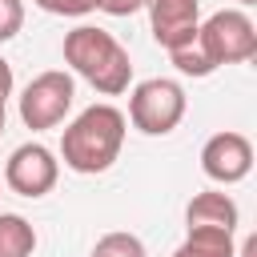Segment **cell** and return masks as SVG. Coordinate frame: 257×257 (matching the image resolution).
<instances>
[{
  "instance_id": "1",
  "label": "cell",
  "mask_w": 257,
  "mask_h": 257,
  "mask_svg": "<svg viewBox=\"0 0 257 257\" xmlns=\"http://www.w3.org/2000/svg\"><path fill=\"white\" fill-rule=\"evenodd\" d=\"M124 133H128V120L116 104H88L60 133L64 169H72L80 177H96V173L112 169V161L124 149Z\"/></svg>"
},
{
  "instance_id": "2",
  "label": "cell",
  "mask_w": 257,
  "mask_h": 257,
  "mask_svg": "<svg viewBox=\"0 0 257 257\" xmlns=\"http://www.w3.org/2000/svg\"><path fill=\"white\" fill-rule=\"evenodd\" d=\"M60 52H64V64L80 80H88L100 96L128 92V84H133V60H128V48L112 32H104L96 24H76L72 32H64Z\"/></svg>"
},
{
  "instance_id": "3",
  "label": "cell",
  "mask_w": 257,
  "mask_h": 257,
  "mask_svg": "<svg viewBox=\"0 0 257 257\" xmlns=\"http://www.w3.org/2000/svg\"><path fill=\"white\" fill-rule=\"evenodd\" d=\"M193 44L209 60V68L217 72L221 64H245L257 56V28L245 8H221L197 24Z\"/></svg>"
},
{
  "instance_id": "4",
  "label": "cell",
  "mask_w": 257,
  "mask_h": 257,
  "mask_svg": "<svg viewBox=\"0 0 257 257\" xmlns=\"http://www.w3.org/2000/svg\"><path fill=\"white\" fill-rule=\"evenodd\" d=\"M185 108H189V96L169 76H149L128 92V120L145 137H169L185 120Z\"/></svg>"
},
{
  "instance_id": "5",
  "label": "cell",
  "mask_w": 257,
  "mask_h": 257,
  "mask_svg": "<svg viewBox=\"0 0 257 257\" xmlns=\"http://www.w3.org/2000/svg\"><path fill=\"white\" fill-rule=\"evenodd\" d=\"M72 100H76V80L64 68H48V72H40V76H32L24 84V92H20V120L32 133L56 128L72 112Z\"/></svg>"
},
{
  "instance_id": "6",
  "label": "cell",
  "mask_w": 257,
  "mask_h": 257,
  "mask_svg": "<svg viewBox=\"0 0 257 257\" xmlns=\"http://www.w3.org/2000/svg\"><path fill=\"white\" fill-rule=\"evenodd\" d=\"M56 181H60V161H56V153H52L48 145L28 141V145L12 149L8 165H4V185H8L16 197H32V201H36V197L52 193Z\"/></svg>"
},
{
  "instance_id": "7",
  "label": "cell",
  "mask_w": 257,
  "mask_h": 257,
  "mask_svg": "<svg viewBox=\"0 0 257 257\" xmlns=\"http://www.w3.org/2000/svg\"><path fill=\"white\" fill-rule=\"evenodd\" d=\"M201 173L213 181V185H237L253 173V141L245 133H213L205 145H201Z\"/></svg>"
},
{
  "instance_id": "8",
  "label": "cell",
  "mask_w": 257,
  "mask_h": 257,
  "mask_svg": "<svg viewBox=\"0 0 257 257\" xmlns=\"http://www.w3.org/2000/svg\"><path fill=\"white\" fill-rule=\"evenodd\" d=\"M149 8V28H153V40L173 52L181 44H189L197 36V24H201V0H145Z\"/></svg>"
},
{
  "instance_id": "9",
  "label": "cell",
  "mask_w": 257,
  "mask_h": 257,
  "mask_svg": "<svg viewBox=\"0 0 257 257\" xmlns=\"http://www.w3.org/2000/svg\"><path fill=\"white\" fill-rule=\"evenodd\" d=\"M185 225H189V229H225V233H233V229L241 225V209H237V201H233L229 193L205 189V193H197V197L189 201Z\"/></svg>"
},
{
  "instance_id": "10",
  "label": "cell",
  "mask_w": 257,
  "mask_h": 257,
  "mask_svg": "<svg viewBox=\"0 0 257 257\" xmlns=\"http://www.w3.org/2000/svg\"><path fill=\"white\" fill-rule=\"evenodd\" d=\"M173 257H237V245L225 229H189Z\"/></svg>"
},
{
  "instance_id": "11",
  "label": "cell",
  "mask_w": 257,
  "mask_h": 257,
  "mask_svg": "<svg viewBox=\"0 0 257 257\" xmlns=\"http://www.w3.org/2000/svg\"><path fill=\"white\" fill-rule=\"evenodd\" d=\"M36 229L20 213H0V257H32Z\"/></svg>"
},
{
  "instance_id": "12",
  "label": "cell",
  "mask_w": 257,
  "mask_h": 257,
  "mask_svg": "<svg viewBox=\"0 0 257 257\" xmlns=\"http://www.w3.org/2000/svg\"><path fill=\"white\" fill-rule=\"evenodd\" d=\"M92 257H149V253H145V241H141L137 233L112 229V233H104V237L92 245Z\"/></svg>"
},
{
  "instance_id": "13",
  "label": "cell",
  "mask_w": 257,
  "mask_h": 257,
  "mask_svg": "<svg viewBox=\"0 0 257 257\" xmlns=\"http://www.w3.org/2000/svg\"><path fill=\"white\" fill-rule=\"evenodd\" d=\"M24 28V0H0V44L20 36Z\"/></svg>"
},
{
  "instance_id": "14",
  "label": "cell",
  "mask_w": 257,
  "mask_h": 257,
  "mask_svg": "<svg viewBox=\"0 0 257 257\" xmlns=\"http://www.w3.org/2000/svg\"><path fill=\"white\" fill-rule=\"evenodd\" d=\"M40 12H52V16H88L96 12V0H32Z\"/></svg>"
},
{
  "instance_id": "15",
  "label": "cell",
  "mask_w": 257,
  "mask_h": 257,
  "mask_svg": "<svg viewBox=\"0 0 257 257\" xmlns=\"http://www.w3.org/2000/svg\"><path fill=\"white\" fill-rule=\"evenodd\" d=\"M96 8L108 12V16H133V12L145 8V0H96Z\"/></svg>"
},
{
  "instance_id": "16",
  "label": "cell",
  "mask_w": 257,
  "mask_h": 257,
  "mask_svg": "<svg viewBox=\"0 0 257 257\" xmlns=\"http://www.w3.org/2000/svg\"><path fill=\"white\" fill-rule=\"evenodd\" d=\"M12 84H16V80H12V64L0 56V96H4V100L12 96Z\"/></svg>"
},
{
  "instance_id": "17",
  "label": "cell",
  "mask_w": 257,
  "mask_h": 257,
  "mask_svg": "<svg viewBox=\"0 0 257 257\" xmlns=\"http://www.w3.org/2000/svg\"><path fill=\"white\" fill-rule=\"evenodd\" d=\"M4 120H8V100L0 96V133H4Z\"/></svg>"
},
{
  "instance_id": "18",
  "label": "cell",
  "mask_w": 257,
  "mask_h": 257,
  "mask_svg": "<svg viewBox=\"0 0 257 257\" xmlns=\"http://www.w3.org/2000/svg\"><path fill=\"white\" fill-rule=\"evenodd\" d=\"M237 4H241V8H253V4H257V0H237Z\"/></svg>"
}]
</instances>
